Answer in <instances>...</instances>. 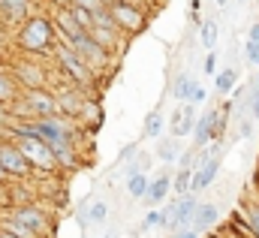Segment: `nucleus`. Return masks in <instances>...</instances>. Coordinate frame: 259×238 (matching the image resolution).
Instances as JSON below:
<instances>
[{
    "label": "nucleus",
    "instance_id": "nucleus-1",
    "mask_svg": "<svg viewBox=\"0 0 259 238\" xmlns=\"http://www.w3.org/2000/svg\"><path fill=\"white\" fill-rule=\"evenodd\" d=\"M61 36H58V27H55V18L52 12H36L30 15L12 36V46L21 52V55H30V58L42 60L52 58L55 49H58Z\"/></svg>",
    "mask_w": 259,
    "mask_h": 238
},
{
    "label": "nucleus",
    "instance_id": "nucleus-2",
    "mask_svg": "<svg viewBox=\"0 0 259 238\" xmlns=\"http://www.w3.org/2000/svg\"><path fill=\"white\" fill-rule=\"evenodd\" d=\"M52 58H55V66L61 69V75H64L69 85L81 88L84 94L91 91V85L97 82V75H94V72L81 63V58H78V55H75L66 43H58V49H55V55H52Z\"/></svg>",
    "mask_w": 259,
    "mask_h": 238
},
{
    "label": "nucleus",
    "instance_id": "nucleus-3",
    "mask_svg": "<svg viewBox=\"0 0 259 238\" xmlns=\"http://www.w3.org/2000/svg\"><path fill=\"white\" fill-rule=\"evenodd\" d=\"M58 115V103H55V91H24L18 97V103L12 106V118L21 121H36V118H52Z\"/></svg>",
    "mask_w": 259,
    "mask_h": 238
},
{
    "label": "nucleus",
    "instance_id": "nucleus-4",
    "mask_svg": "<svg viewBox=\"0 0 259 238\" xmlns=\"http://www.w3.org/2000/svg\"><path fill=\"white\" fill-rule=\"evenodd\" d=\"M15 145L21 148V154L27 157V163H30V169H33V175H55L61 166H58V157H55V151L42 142V139H36V136H30V139H15Z\"/></svg>",
    "mask_w": 259,
    "mask_h": 238
},
{
    "label": "nucleus",
    "instance_id": "nucleus-5",
    "mask_svg": "<svg viewBox=\"0 0 259 238\" xmlns=\"http://www.w3.org/2000/svg\"><path fill=\"white\" fill-rule=\"evenodd\" d=\"M3 214H6V217H12V220H18L21 226H27V229H30L36 238H46L49 232H52V214H49L42 205H36V202L9 205Z\"/></svg>",
    "mask_w": 259,
    "mask_h": 238
},
{
    "label": "nucleus",
    "instance_id": "nucleus-6",
    "mask_svg": "<svg viewBox=\"0 0 259 238\" xmlns=\"http://www.w3.org/2000/svg\"><path fill=\"white\" fill-rule=\"evenodd\" d=\"M69 49L81 58V63L94 72V75H100V72H106L109 69V63H112V55L91 36V33H81L75 43H69Z\"/></svg>",
    "mask_w": 259,
    "mask_h": 238
},
{
    "label": "nucleus",
    "instance_id": "nucleus-7",
    "mask_svg": "<svg viewBox=\"0 0 259 238\" xmlns=\"http://www.w3.org/2000/svg\"><path fill=\"white\" fill-rule=\"evenodd\" d=\"M109 9H112L115 24H118V30H121L124 36H136V33H142V30L148 27L151 12H145V9H136V6L118 3V0H112V3H109Z\"/></svg>",
    "mask_w": 259,
    "mask_h": 238
},
{
    "label": "nucleus",
    "instance_id": "nucleus-8",
    "mask_svg": "<svg viewBox=\"0 0 259 238\" xmlns=\"http://www.w3.org/2000/svg\"><path fill=\"white\" fill-rule=\"evenodd\" d=\"M0 166H3V172L9 175V181H27L33 175L27 157L21 154V148H18L15 142H0Z\"/></svg>",
    "mask_w": 259,
    "mask_h": 238
},
{
    "label": "nucleus",
    "instance_id": "nucleus-9",
    "mask_svg": "<svg viewBox=\"0 0 259 238\" xmlns=\"http://www.w3.org/2000/svg\"><path fill=\"white\" fill-rule=\"evenodd\" d=\"M30 15H36V0H0V27L18 30Z\"/></svg>",
    "mask_w": 259,
    "mask_h": 238
},
{
    "label": "nucleus",
    "instance_id": "nucleus-10",
    "mask_svg": "<svg viewBox=\"0 0 259 238\" xmlns=\"http://www.w3.org/2000/svg\"><path fill=\"white\" fill-rule=\"evenodd\" d=\"M12 75H15V82L24 88V91H46V85H49V72L39 66V63H27V60H15L12 66Z\"/></svg>",
    "mask_w": 259,
    "mask_h": 238
},
{
    "label": "nucleus",
    "instance_id": "nucleus-11",
    "mask_svg": "<svg viewBox=\"0 0 259 238\" xmlns=\"http://www.w3.org/2000/svg\"><path fill=\"white\" fill-rule=\"evenodd\" d=\"M196 121H199V106L193 103H184V106H178L175 112H172V118H169V136H175V139H190L196 130Z\"/></svg>",
    "mask_w": 259,
    "mask_h": 238
},
{
    "label": "nucleus",
    "instance_id": "nucleus-12",
    "mask_svg": "<svg viewBox=\"0 0 259 238\" xmlns=\"http://www.w3.org/2000/svg\"><path fill=\"white\" fill-rule=\"evenodd\" d=\"M55 103H58V115H61V118H72L75 121L78 115H81L84 103H88V94H84L81 88L69 85V88L55 91Z\"/></svg>",
    "mask_w": 259,
    "mask_h": 238
},
{
    "label": "nucleus",
    "instance_id": "nucleus-13",
    "mask_svg": "<svg viewBox=\"0 0 259 238\" xmlns=\"http://www.w3.org/2000/svg\"><path fill=\"white\" fill-rule=\"evenodd\" d=\"M196 208H199V196L196 193H187V196H181V199H175V211H172V220H169V235H175V232H181V229H190L193 226V214Z\"/></svg>",
    "mask_w": 259,
    "mask_h": 238
},
{
    "label": "nucleus",
    "instance_id": "nucleus-14",
    "mask_svg": "<svg viewBox=\"0 0 259 238\" xmlns=\"http://www.w3.org/2000/svg\"><path fill=\"white\" fill-rule=\"evenodd\" d=\"M214 121H217V106L199 115L196 130H193V136H190V145H193V148H208V145L214 142Z\"/></svg>",
    "mask_w": 259,
    "mask_h": 238
},
{
    "label": "nucleus",
    "instance_id": "nucleus-15",
    "mask_svg": "<svg viewBox=\"0 0 259 238\" xmlns=\"http://www.w3.org/2000/svg\"><path fill=\"white\" fill-rule=\"evenodd\" d=\"M220 166H223V157H214V160H208L205 166H199V169H193V181H190V193H202V190H208L214 181H217V175H220Z\"/></svg>",
    "mask_w": 259,
    "mask_h": 238
},
{
    "label": "nucleus",
    "instance_id": "nucleus-16",
    "mask_svg": "<svg viewBox=\"0 0 259 238\" xmlns=\"http://www.w3.org/2000/svg\"><path fill=\"white\" fill-rule=\"evenodd\" d=\"M238 214H241V220H244L250 238H259V196L253 190L244 193V199H241V205H238Z\"/></svg>",
    "mask_w": 259,
    "mask_h": 238
},
{
    "label": "nucleus",
    "instance_id": "nucleus-17",
    "mask_svg": "<svg viewBox=\"0 0 259 238\" xmlns=\"http://www.w3.org/2000/svg\"><path fill=\"white\" fill-rule=\"evenodd\" d=\"M220 223V205L217 202H199L193 214V229L196 232H208Z\"/></svg>",
    "mask_w": 259,
    "mask_h": 238
},
{
    "label": "nucleus",
    "instance_id": "nucleus-18",
    "mask_svg": "<svg viewBox=\"0 0 259 238\" xmlns=\"http://www.w3.org/2000/svg\"><path fill=\"white\" fill-rule=\"evenodd\" d=\"M169 196H172V175H169V172H160L157 178H151V187H148L145 202H148L151 208H157V205H163Z\"/></svg>",
    "mask_w": 259,
    "mask_h": 238
},
{
    "label": "nucleus",
    "instance_id": "nucleus-19",
    "mask_svg": "<svg viewBox=\"0 0 259 238\" xmlns=\"http://www.w3.org/2000/svg\"><path fill=\"white\" fill-rule=\"evenodd\" d=\"M238 78H241L238 66H223V69L214 75V94H220V97H232V91L238 88Z\"/></svg>",
    "mask_w": 259,
    "mask_h": 238
},
{
    "label": "nucleus",
    "instance_id": "nucleus-20",
    "mask_svg": "<svg viewBox=\"0 0 259 238\" xmlns=\"http://www.w3.org/2000/svg\"><path fill=\"white\" fill-rule=\"evenodd\" d=\"M181 154H184V145H181V139H175V136L163 139V136H160V142H157V160H160V163H166V166H175Z\"/></svg>",
    "mask_w": 259,
    "mask_h": 238
},
{
    "label": "nucleus",
    "instance_id": "nucleus-21",
    "mask_svg": "<svg viewBox=\"0 0 259 238\" xmlns=\"http://www.w3.org/2000/svg\"><path fill=\"white\" fill-rule=\"evenodd\" d=\"M91 36H94V39H97L109 55H115V52L121 49V43H124V33H121L118 27H94V30H91Z\"/></svg>",
    "mask_w": 259,
    "mask_h": 238
},
{
    "label": "nucleus",
    "instance_id": "nucleus-22",
    "mask_svg": "<svg viewBox=\"0 0 259 238\" xmlns=\"http://www.w3.org/2000/svg\"><path fill=\"white\" fill-rule=\"evenodd\" d=\"M196 85H199V82H196L190 72H178V75H175V82H172V97H175L181 106H184V103H190V94H193Z\"/></svg>",
    "mask_w": 259,
    "mask_h": 238
},
{
    "label": "nucleus",
    "instance_id": "nucleus-23",
    "mask_svg": "<svg viewBox=\"0 0 259 238\" xmlns=\"http://www.w3.org/2000/svg\"><path fill=\"white\" fill-rule=\"evenodd\" d=\"M166 121H169V118H163V112H160V109L148 112V115H145V124H142V139H160V136H163Z\"/></svg>",
    "mask_w": 259,
    "mask_h": 238
},
{
    "label": "nucleus",
    "instance_id": "nucleus-24",
    "mask_svg": "<svg viewBox=\"0 0 259 238\" xmlns=\"http://www.w3.org/2000/svg\"><path fill=\"white\" fill-rule=\"evenodd\" d=\"M199 39H202V49L205 52H217V39H220V24L214 18H205L202 27H199Z\"/></svg>",
    "mask_w": 259,
    "mask_h": 238
},
{
    "label": "nucleus",
    "instance_id": "nucleus-25",
    "mask_svg": "<svg viewBox=\"0 0 259 238\" xmlns=\"http://www.w3.org/2000/svg\"><path fill=\"white\" fill-rule=\"evenodd\" d=\"M148 187H151L148 172H139V175L127 178V196H130V199H142V202H145V196H148Z\"/></svg>",
    "mask_w": 259,
    "mask_h": 238
},
{
    "label": "nucleus",
    "instance_id": "nucleus-26",
    "mask_svg": "<svg viewBox=\"0 0 259 238\" xmlns=\"http://www.w3.org/2000/svg\"><path fill=\"white\" fill-rule=\"evenodd\" d=\"M190 181H193V169H178V172L172 175V196H175V199L187 196V193H190Z\"/></svg>",
    "mask_w": 259,
    "mask_h": 238
},
{
    "label": "nucleus",
    "instance_id": "nucleus-27",
    "mask_svg": "<svg viewBox=\"0 0 259 238\" xmlns=\"http://www.w3.org/2000/svg\"><path fill=\"white\" fill-rule=\"evenodd\" d=\"M109 220V202H103V199H94L91 205H88V223H94V226H103Z\"/></svg>",
    "mask_w": 259,
    "mask_h": 238
},
{
    "label": "nucleus",
    "instance_id": "nucleus-28",
    "mask_svg": "<svg viewBox=\"0 0 259 238\" xmlns=\"http://www.w3.org/2000/svg\"><path fill=\"white\" fill-rule=\"evenodd\" d=\"M163 226V208H148L142 223H139V232H151V229H160Z\"/></svg>",
    "mask_w": 259,
    "mask_h": 238
},
{
    "label": "nucleus",
    "instance_id": "nucleus-29",
    "mask_svg": "<svg viewBox=\"0 0 259 238\" xmlns=\"http://www.w3.org/2000/svg\"><path fill=\"white\" fill-rule=\"evenodd\" d=\"M69 12H72V18H75V24L81 27V30H94V15L88 12V9H81V6H69Z\"/></svg>",
    "mask_w": 259,
    "mask_h": 238
},
{
    "label": "nucleus",
    "instance_id": "nucleus-30",
    "mask_svg": "<svg viewBox=\"0 0 259 238\" xmlns=\"http://www.w3.org/2000/svg\"><path fill=\"white\" fill-rule=\"evenodd\" d=\"M78 118L84 121V124H94V127H97L100 118H103V109H100L97 103H91V97H88V103H84V109H81V115H78Z\"/></svg>",
    "mask_w": 259,
    "mask_h": 238
},
{
    "label": "nucleus",
    "instance_id": "nucleus-31",
    "mask_svg": "<svg viewBox=\"0 0 259 238\" xmlns=\"http://www.w3.org/2000/svg\"><path fill=\"white\" fill-rule=\"evenodd\" d=\"M94 27H118V24H115V15H112L109 6H103V9L94 12Z\"/></svg>",
    "mask_w": 259,
    "mask_h": 238
},
{
    "label": "nucleus",
    "instance_id": "nucleus-32",
    "mask_svg": "<svg viewBox=\"0 0 259 238\" xmlns=\"http://www.w3.org/2000/svg\"><path fill=\"white\" fill-rule=\"evenodd\" d=\"M136 154H139V142H127V145L118 151V157H115V166H124V163H130Z\"/></svg>",
    "mask_w": 259,
    "mask_h": 238
},
{
    "label": "nucleus",
    "instance_id": "nucleus-33",
    "mask_svg": "<svg viewBox=\"0 0 259 238\" xmlns=\"http://www.w3.org/2000/svg\"><path fill=\"white\" fill-rule=\"evenodd\" d=\"M217 63H220V58H217V52H208V55H205V60H202V72L214 78V75L220 72V69H217Z\"/></svg>",
    "mask_w": 259,
    "mask_h": 238
},
{
    "label": "nucleus",
    "instance_id": "nucleus-34",
    "mask_svg": "<svg viewBox=\"0 0 259 238\" xmlns=\"http://www.w3.org/2000/svg\"><path fill=\"white\" fill-rule=\"evenodd\" d=\"M244 60H247L250 66H256V69H259V43H253V39H247V43H244Z\"/></svg>",
    "mask_w": 259,
    "mask_h": 238
},
{
    "label": "nucleus",
    "instance_id": "nucleus-35",
    "mask_svg": "<svg viewBox=\"0 0 259 238\" xmlns=\"http://www.w3.org/2000/svg\"><path fill=\"white\" fill-rule=\"evenodd\" d=\"M72 6H81V9H88V12L94 15L97 9H103V6H109V0H72Z\"/></svg>",
    "mask_w": 259,
    "mask_h": 238
},
{
    "label": "nucleus",
    "instance_id": "nucleus-36",
    "mask_svg": "<svg viewBox=\"0 0 259 238\" xmlns=\"http://www.w3.org/2000/svg\"><path fill=\"white\" fill-rule=\"evenodd\" d=\"M247 103H250V118L259 121V85L250 88V94H247Z\"/></svg>",
    "mask_w": 259,
    "mask_h": 238
},
{
    "label": "nucleus",
    "instance_id": "nucleus-37",
    "mask_svg": "<svg viewBox=\"0 0 259 238\" xmlns=\"http://www.w3.org/2000/svg\"><path fill=\"white\" fill-rule=\"evenodd\" d=\"M190 103H193V106L208 103V88H205V85H196V88H193V94H190Z\"/></svg>",
    "mask_w": 259,
    "mask_h": 238
},
{
    "label": "nucleus",
    "instance_id": "nucleus-38",
    "mask_svg": "<svg viewBox=\"0 0 259 238\" xmlns=\"http://www.w3.org/2000/svg\"><path fill=\"white\" fill-rule=\"evenodd\" d=\"M253 136V118H241L238 121V139H250Z\"/></svg>",
    "mask_w": 259,
    "mask_h": 238
},
{
    "label": "nucleus",
    "instance_id": "nucleus-39",
    "mask_svg": "<svg viewBox=\"0 0 259 238\" xmlns=\"http://www.w3.org/2000/svg\"><path fill=\"white\" fill-rule=\"evenodd\" d=\"M12 205V187L9 184H0V211H6Z\"/></svg>",
    "mask_w": 259,
    "mask_h": 238
},
{
    "label": "nucleus",
    "instance_id": "nucleus-40",
    "mask_svg": "<svg viewBox=\"0 0 259 238\" xmlns=\"http://www.w3.org/2000/svg\"><path fill=\"white\" fill-rule=\"evenodd\" d=\"M42 3H46L52 12H58V9H69V6H72V0H42Z\"/></svg>",
    "mask_w": 259,
    "mask_h": 238
},
{
    "label": "nucleus",
    "instance_id": "nucleus-41",
    "mask_svg": "<svg viewBox=\"0 0 259 238\" xmlns=\"http://www.w3.org/2000/svg\"><path fill=\"white\" fill-rule=\"evenodd\" d=\"M118 3H127V6H136V9H145V12H148L154 0H118Z\"/></svg>",
    "mask_w": 259,
    "mask_h": 238
},
{
    "label": "nucleus",
    "instance_id": "nucleus-42",
    "mask_svg": "<svg viewBox=\"0 0 259 238\" xmlns=\"http://www.w3.org/2000/svg\"><path fill=\"white\" fill-rule=\"evenodd\" d=\"M6 46H9V30L0 27V60L6 58Z\"/></svg>",
    "mask_w": 259,
    "mask_h": 238
},
{
    "label": "nucleus",
    "instance_id": "nucleus-43",
    "mask_svg": "<svg viewBox=\"0 0 259 238\" xmlns=\"http://www.w3.org/2000/svg\"><path fill=\"white\" fill-rule=\"evenodd\" d=\"M169 238H202V232H196L193 226H190V229H181V232H175V235H169Z\"/></svg>",
    "mask_w": 259,
    "mask_h": 238
},
{
    "label": "nucleus",
    "instance_id": "nucleus-44",
    "mask_svg": "<svg viewBox=\"0 0 259 238\" xmlns=\"http://www.w3.org/2000/svg\"><path fill=\"white\" fill-rule=\"evenodd\" d=\"M247 39L259 43V21H250V27H247Z\"/></svg>",
    "mask_w": 259,
    "mask_h": 238
},
{
    "label": "nucleus",
    "instance_id": "nucleus-45",
    "mask_svg": "<svg viewBox=\"0 0 259 238\" xmlns=\"http://www.w3.org/2000/svg\"><path fill=\"white\" fill-rule=\"evenodd\" d=\"M253 193L259 196V160H256V172H253Z\"/></svg>",
    "mask_w": 259,
    "mask_h": 238
},
{
    "label": "nucleus",
    "instance_id": "nucleus-46",
    "mask_svg": "<svg viewBox=\"0 0 259 238\" xmlns=\"http://www.w3.org/2000/svg\"><path fill=\"white\" fill-rule=\"evenodd\" d=\"M0 184H9V175L3 172V166H0Z\"/></svg>",
    "mask_w": 259,
    "mask_h": 238
},
{
    "label": "nucleus",
    "instance_id": "nucleus-47",
    "mask_svg": "<svg viewBox=\"0 0 259 238\" xmlns=\"http://www.w3.org/2000/svg\"><path fill=\"white\" fill-rule=\"evenodd\" d=\"M103 238H118V235H115V232H106V235H103Z\"/></svg>",
    "mask_w": 259,
    "mask_h": 238
},
{
    "label": "nucleus",
    "instance_id": "nucleus-48",
    "mask_svg": "<svg viewBox=\"0 0 259 238\" xmlns=\"http://www.w3.org/2000/svg\"><path fill=\"white\" fill-rule=\"evenodd\" d=\"M253 82H256V85H259V69H256V78H253Z\"/></svg>",
    "mask_w": 259,
    "mask_h": 238
},
{
    "label": "nucleus",
    "instance_id": "nucleus-49",
    "mask_svg": "<svg viewBox=\"0 0 259 238\" xmlns=\"http://www.w3.org/2000/svg\"><path fill=\"white\" fill-rule=\"evenodd\" d=\"M235 3H244V0H235Z\"/></svg>",
    "mask_w": 259,
    "mask_h": 238
},
{
    "label": "nucleus",
    "instance_id": "nucleus-50",
    "mask_svg": "<svg viewBox=\"0 0 259 238\" xmlns=\"http://www.w3.org/2000/svg\"><path fill=\"white\" fill-rule=\"evenodd\" d=\"M253 3H256V6H259V0H253Z\"/></svg>",
    "mask_w": 259,
    "mask_h": 238
}]
</instances>
